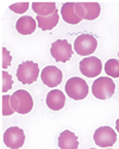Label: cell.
<instances>
[{"mask_svg":"<svg viewBox=\"0 0 119 149\" xmlns=\"http://www.w3.org/2000/svg\"><path fill=\"white\" fill-rule=\"evenodd\" d=\"M102 70V63L100 58L91 56V57H85L80 62V72L82 75L87 78H95L99 77Z\"/></svg>","mask_w":119,"mask_h":149,"instance_id":"10","label":"cell"},{"mask_svg":"<svg viewBox=\"0 0 119 149\" xmlns=\"http://www.w3.org/2000/svg\"><path fill=\"white\" fill-rule=\"evenodd\" d=\"M35 19H36V22H37L39 29H42L43 31H48V30H53L57 25V24H58L59 16H58V12L56 11L54 15L46 16V17L37 16Z\"/></svg>","mask_w":119,"mask_h":149,"instance_id":"16","label":"cell"},{"mask_svg":"<svg viewBox=\"0 0 119 149\" xmlns=\"http://www.w3.org/2000/svg\"><path fill=\"white\" fill-rule=\"evenodd\" d=\"M105 149H111V148H105Z\"/></svg>","mask_w":119,"mask_h":149,"instance_id":"24","label":"cell"},{"mask_svg":"<svg viewBox=\"0 0 119 149\" xmlns=\"http://www.w3.org/2000/svg\"><path fill=\"white\" fill-rule=\"evenodd\" d=\"M116 129H117V131H118V134H119V118H118L117 122H116Z\"/></svg>","mask_w":119,"mask_h":149,"instance_id":"23","label":"cell"},{"mask_svg":"<svg viewBox=\"0 0 119 149\" xmlns=\"http://www.w3.org/2000/svg\"><path fill=\"white\" fill-rule=\"evenodd\" d=\"M58 147L59 149H77L79 140L77 136L70 130H64L58 136Z\"/></svg>","mask_w":119,"mask_h":149,"instance_id":"13","label":"cell"},{"mask_svg":"<svg viewBox=\"0 0 119 149\" xmlns=\"http://www.w3.org/2000/svg\"><path fill=\"white\" fill-rule=\"evenodd\" d=\"M32 10L33 12L37 13V16H42V17L54 15L57 11L55 3H33Z\"/></svg>","mask_w":119,"mask_h":149,"instance_id":"17","label":"cell"},{"mask_svg":"<svg viewBox=\"0 0 119 149\" xmlns=\"http://www.w3.org/2000/svg\"><path fill=\"white\" fill-rule=\"evenodd\" d=\"M39 67L33 61H25L17 68V79L24 85H31L38 78Z\"/></svg>","mask_w":119,"mask_h":149,"instance_id":"3","label":"cell"},{"mask_svg":"<svg viewBox=\"0 0 119 149\" xmlns=\"http://www.w3.org/2000/svg\"><path fill=\"white\" fill-rule=\"evenodd\" d=\"M29 8V3H16V4H12L10 6V10L13 11L15 13H24V12H26Z\"/></svg>","mask_w":119,"mask_h":149,"instance_id":"21","label":"cell"},{"mask_svg":"<svg viewBox=\"0 0 119 149\" xmlns=\"http://www.w3.org/2000/svg\"><path fill=\"white\" fill-rule=\"evenodd\" d=\"M50 54L57 62H67L71 58L73 48L71 44L66 40H57L51 44Z\"/></svg>","mask_w":119,"mask_h":149,"instance_id":"6","label":"cell"},{"mask_svg":"<svg viewBox=\"0 0 119 149\" xmlns=\"http://www.w3.org/2000/svg\"><path fill=\"white\" fill-rule=\"evenodd\" d=\"M105 72L111 78H119V60L110 58L105 63Z\"/></svg>","mask_w":119,"mask_h":149,"instance_id":"18","label":"cell"},{"mask_svg":"<svg viewBox=\"0 0 119 149\" xmlns=\"http://www.w3.org/2000/svg\"><path fill=\"white\" fill-rule=\"evenodd\" d=\"M116 85L113 80L109 77H100L95 79L92 85V93L93 95L100 99V100H106V99L111 98L114 94Z\"/></svg>","mask_w":119,"mask_h":149,"instance_id":"2","label":"cell"},{"mask_svg":"<svg viewBox=\"0 0 119 149\" xmlns=\"http://www.w3.org/2000/svg\"><path fill=\"white\" fill-rule=\"evenodd\" d=\"M88 85L87 82L79 78L73 77L70 78L66 84V93L74 100H82L88 95Z\"/></svg>","mask_w":119,"mask_h":149,"instance_id":"4","label":"cell"},{"mask_svg":"<svg viewBox=\"0 0 119 149\" xmlns=\"http://www.w3.org/2000/svg\"><path fill=\"white\" fill-rule=\"evenodd\" d=\"M15 111L11 105V95H3V116H11Z\"/></svg>","mask_w":119,"mask_h":149,"instance_id":"19","label":"cell"},{"mask_svg":"<svg viewBox=\"0 0 119 149\" xmlns=\"http://www.w3.org/2000/svg\"><path fill=\"white\" fill-rule=\"evenodd\" d=\"M41 79L45 86H48V87H50V88H54V87H57V86L62 82L63 74H62L61 69L55 66H46L42 70Z\"/></svg>","mask_w":119,"mask_h":149,"instance_id":"11","label":"cell"},{"mask_svg":"<svg viewBox=\"0 0 119 149\" xmlns=\"http://www.w3.org/2000/svg\"><path fill=\"white\" fill-rule=\"evenodd\" d=\"M46 106L53 111H59L62 110L66 104V95L62 91L59 90H53L46 94L45 99Z\"/></svg>","mask_w":119,"mask_h":149,"instance_id":"12","label":"cell"},{"mask_svg":"<svg viewBox=\"0 0 119 149\" xmlns=\"http://www.w3.org/2000/svg\"><path fill=\"white\" fill-rule=\"evenodd\" d=\"M25 142L24 130L18 127H10L4 132V143L11 149H19Z\"/></svg>","mask_w":119,"mask_h":149,"instance_id":"8","label":"cell"},{"mask_svg":"<svg viewBox=\"0 0 119 149\" xmlns=\"http://www.w3.org/2000/svg\"><path fill=\"white\" fill-rule=\"evenodd\" d=\"M97 47H98L97 38L91 33H82L77 36L74 42V50L76 54L81 56L92 55L97 50Z\"/></svg>","mask_w":119,"mask_h":149,"instance_id":"5","label":"cell"},{"mask_svg":"<svg viewBox=\"0 0 119 149\" xmlns=\"http://www.w3.org/2000/svg\"><path fill=\"white\" fill-rule=\"evenodd\" d=\"M1 53H3V63H1V66H3V68H4V70H5V69L11 65V62H12V56H11L10 52L7 50L5 47L1 48Z\"/></svg>","mask_w":119,"mask_h":149,"instance_id":"22","label":"cell"},{"mask_svg":"<svg viewBox=\"0 0 119 149\" xmlns=\"http://www.w3.org/2000/svg\"><path fill=\"white\" fill-rule=\"evenodd\" d=\"M75 11L80 19L94 20L100 16L101 7L98 3H75Z\"/></svg>","mask_w":119,"mask_h":149,"instance_id":"9","label":"cell"},{"mask_svg":"<svg viewBox=\"0 0 119 149\" xmlns=\"http://www.w3.org/2000/svg\"><path fill=\"white\" fill-rule=\"evenodd\" d=\"M93 140L97 146L102 148H109L116 143L117 134L111 127H100L94 131Z\"/></svg>","mask_w":119,"mask_h":149,"instance_id":"7","label":"cell"},{"mask_svg":"<svg viewBox=\"0 0 119 149\" xmlns=\"http://www.w3.org/2000/svg\"><path fill=\"white\" fill-rule=\"evenodd\" d=\"M1 77H3V87H1V91L5 93V92H7V91H10L12 88L13 80H12V77L10 75V73H7L6 70H3Z\"/></svg>","mask_w":119,"mask_h":149,"instance_id":"20","label":"cell"},{"mask_svg":"<svg viewBox=\"0 0 119 149\" xmlns=\"http://www.w3.org/2000/svg\"><path fill=\"white\" fill-rule=\"evenodd\" d=\"M118 56H119V52H118Z\"/></svg>","mask_w":119,"mask_h":149,"instance_id":"25","label":"cell"},{"mask_svg":"<svg viewBox=\"0 0 119 149\" xmlns=\"http://www.w3.org/2000/svg\"><path fill=\"white\" fill-rule=\"evenodd\" d=\"M37 22L30 16H23L16 23V29L20 35H31L35 32Z\"/></svg>","mask_w":119,"mask_h":149,"instance_id":"14","label":"cell"},{"mask_svg":"<svg viewBox=\"0 0 119 149\" xmlns=\"http://www.w3.org/2000/svg\"><path fill=\"white\" fill-rule=\"evenodd\" d=\"M61 15H62V19L68 23V24H79L81 22V19L77 17L76 11H75V3H66L62 5L61 8Z\"/></svg>","mask_w":119,"mask_h":149,"instance_id":"15","label":"cell"},{"mask_svg":"<svg viewBox=\"0 0 119 149\" xmlns=\"http://www.w3.org/2000/svg\"><path fill=\"white\" fill-rule=\"evenodd\" d=\"M91 149H95V148H91Z\"/></svg>","mask_w":119,"mask_h":149,"instance_id":"26","label":"cell"},{"mask_svg":"<svg viewBox=\"0 0 119 149\" xmlns=\"http://www.w3.org/2000/svg\"><path fill=\"white\" fill-rule=\"evenodd\" d=\"M11 105L15 112L26 115L33 107V99L28 91L18 90L11 95Z\"/></svg>","mask_w":119,"mask_h":149,"instance_id":"1","label":"cell"}]
</instances>
